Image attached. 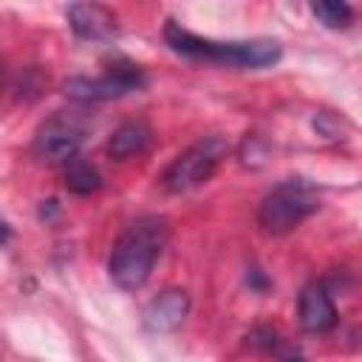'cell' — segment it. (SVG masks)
<instances>
[{
  "instance_id": "obj_1",
  "label": "cell",
  "mask_w": 362,
  "mask_h": 362,
  "mask_svg": "<svg viewBox=\"0 0 362 362\" xmlns=\"http://www.w3.org/2000/svg\"><path fill=\"white\" fill-rule=\"evenodd\" d=\"M167 232L170 229L161 215L136 218L113 243V252L107 260L110 280L124 291L141 288L150 280L153 266L167 246Z\"/></svg>"
},
{
  "instance_id": "obj_2",
  "label": "cell",
  "mask_w": 362,
  "mask_h": 362,
  "mask_svg": "<svg viewBox=\"0 0 362 362\" xmlns=\"http://www.w3.org/2000/svg\"><path fill=\"white\" fill-rule=\"evenodd\" d=\"M164 40L181 57L229 65V68H266L280 59L277 40H212L192 34L175 20L164 25Z\"/></svg>"
},
{
  "instance_id": "obj_3",
  "label": "cell",
  "mask_w": 362,
  "mask_h": 362,
  "mask_svg": "<svg viewBox=\"0 0 362 362\" xmlns=\"http://www.w3.org/2000/svg\"><path fill=\"white\" fill-rule=\"evenodd\" d=\"M317 209H320L317 189L303 178H286L263 195L257 221L269 235H286L297 229Z\"/></svg>"
},
{
  "instance_id": "obj_4",
  "label": "cell",
  "mask_w": 362,
  "mask_h": 362,
  "mask_svg": "<svg viewBox=\"0 0 362 362\" xmlns=\"http://www.w3.org/2000/svg\"><path fill=\"white\" fill-rule=\"evenodd\" d=\"M229 144L221 136H204L195 144H189L184 153H178L173 158V164L164 170L161 184L170 192H187L195 189L201 184H206L215 170L221 167V161L226 158Z\"/></svg>"
},
{
  "instance_id": "obj_5",
  "label": "cell",
  "mask_w": 362,
  "mask_h": 362,
  "mask_svg": "<svg viewBox=\"0 0 362 362\" xmlns=\"http://www.w3.org/2000/svg\"><path fill=\"white\" fill-rule=\"evenodd\" d=\"M144 85H147V79H144L139 65L116 62V65H107L99 76H74V79H68L65 93L76 102H107V99L136 93Z\"/></svg>"
},
{
  "instance_id": "obj_6",
  "label": "cell",
  "mask_w": 362,
  "mask_h": 362,
  "mask_svg": "<svg viewBox=\"0 0 362 362\" xmlns=\"http://www.w3.org/2000/svg\"><path fill=\"white\" fill-rule=\"evenodd\" d=\"M85 119L76 116V113H57L51 119H45L34 136V156L40 161H48V164H68L71 158H76L79 153V144L85 139Z\"/></svg>"
},
{
  "instance_id": "obj_7",
  "label": "cell",
  "mask_w": 362,
  "mask_h": 362,
  "mask_svg": "<svg viewBox=\"0 0 362 362\" xmlns=\"http://www.w3.org/2000/svg\"><path fill=\"white\" fill-rule=\"evenodd\" d=\"M187 311H189L187 291L170 288V291H161L156 300H150V305L144 311V325L156 334H170L184 322Z\"/></svg>"
},
{
  "instance_id": "obj_8",
  "label": "cell",
  "mask_w": 362,
  "mask_h": 362,
  "mask_svg": "<svg viewBox=\"0 0 362 362\" xmlns=\"http://www.w3.org/2000/svg\"><path fill=\"white\" fill-rule=\"evenodd\" d=\"M68 23L82 40H110L116 37V14L99 3H76L68 8Z\"/></svg>"
},
{
  "instance_id": "obj_9",
  "label": "cell",
  "mask_w": 362,
  "mask_h": 362,
  "mask_svg": "<svg viewBox=\"0 0 362 362\" xmlns=\"http://www.w3.org/2000/svg\"><path fill=\"white\" fill-rule=\"evenodd\" d=\"M300 325L308 334H325L337 325V305L331 294L317 283L305 286L300 294Z\"/></svg>"
},
{
  "instance_id": "obj_10",
  "label": "cell",
  "mask_w": 362,
  "mask_h": 362,
  "mask_svg": "<svg viewBox=\"0 0 362 362\" xmlns=\"http://www.w3.org/2000/svg\"><path fill=\"white\" fill-rule=\"evenodd\" d=\"M150 139H153V130L144 124V122H127L122 124L110 141H107V153L119 161H127L133 156H141L147 147H150Z\"/></svg>"
},
{
  "instance_id": "obj_11",
  "label": "cell",
  "mask_w": 362,
  "mask_h": 362,
  "mask_svg": "<svg viewBox=\"0 0 362 362\" xmlns=\"http://www.w3.org/2000/svg\"><path fill=\"white\" fill-rule=\"evenodd\" d=\"M65 167V187L76 195H88V192H96L102 187V175L96 173V167H90L88 161H79V158H71Z\"/></svg>"
},
{
  "instance_id": "obj_12",
  "label": "cell",
  "mask_w": 362,
  "mask_h": 362,
  "mask_svg": "<svg viewBox=\"0 0 362 362\" xmlns=\"http://www.w3.org/2000/svg\"><path fill=\"white\" fill-rule=\"evenodd\" d=\"M311 14L325 25V28H348L354 20V8L348 3H337V0H320L311 3Z\"/></svg>"
},
{
  "instance_id": "obj_13",
  "label": "cell",
  "mask_w": 362,
  "mask_h": 362,
  "mask_svg": "<svg viewBox=\"0 0 362 362\" xmlns=\"http://www.w3.org/2000/svg\"><path fill=\"white\" fill-rule=\"evenodd\" d=\"M6 238H8V226H6V223H3V221H0V243H3V240H6Z\"/></svg>"
}]
</instances>
